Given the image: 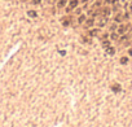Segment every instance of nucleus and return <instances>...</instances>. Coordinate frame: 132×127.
I'll use <instances>...</instances> for the list:
<instances>
[{"mask_svg": "<svg viewBox=\"0 0 132 127\" xmlns=\"http://www.w3.org/2000/svg\"><path fill=\"white\" fill-rule=\"evenodd\" d=\"M117 29H118V23H117V22H113V23L109 26V30H110V32H113V31H117Z\"/></svg>", "mask_w": 132, "mask_h": 127, "instance_id": "13", "label": "nucleus"}, {"mask_svg": "<svg viewBox=\"0 0 132 127\" xmlns=\"http://www.w3.org/2000/svg\"><path fill=\"white\" fill-rule=\"evenodd\" d=\"M109 35H110V32H104L102 35H100V39L105 40V39H108V38H109Z\"/></svg>", "mask_w": 132, "mask_h": 127, "instance_id": "18", "label": "nucleus"}, {"mask_svg": "<svg viewBox=\"0 0 132 127\" xmlns=\"http://www.w3.org/2000/svg\"><path fill=\"white\" fill-rule=\"evenodd\" d=\"M119 36H120V35L118 34L117 31H113V32H110L109 39H110V40H114V42H118V40H119Z\"/></svg>", "mask_w": 132, "mask_h": 127, "instance_id": "10", "label": "nucleus"}, {"mask_svg": "<svg viewBox=\"0 0 132 127\" xmlns=\"http://www.w3.org/2000/svg\"><path fill=\"white\" fill-rule=\"evenodd\" d=\"M105 49H106V52H108V54H111V56H113V54L115 53V48H114V47H111V45H109L108 48H105Z\"/></svg>", "mask_w": 132, "mask_h": 127, "instance_id": "15", "label": "nucleus"}, {"mask_svg": "<svg viewBox=\"0 0 132 127\" xmlns=\"http://www.w3.org/2000/svg\"><path fill=\"white\" fill-rule=\"evenodd\" d=\"M79 1H80L82 4H86V3H88V1H89V0H79Z\"/></svg>", "mask_w": 132, "mask_h": 127, "instance_id": "25", "label": "nucleus"}, {"mask_svg": "<svg viewBox=\"0 0 132 127\" xmlns=\"http://www.w3.org/2000/svg\"><path fill=\"white\" fill-rule=\"evenodd\" d=\"M96 25V20L93 17H91V18H87L86 22H84V26L87 27V29H89V27H93Z\"/></svg>", "mask_w": 132, "mask_h": 127, "instance_id": "8", "label": "nucleus"}, {"mask_svg": "<svg viewBox=\"0 0 132 127\" xmlns=\"http://www.w3.org/2000/svg\"><path fill=\"white\" fill-rule=\"evenodd\" d=\"M118 3H120V0H111V5L113 4H118Z\"/></svg>", "mask_w": 132, "mask_h": 127, "instance_id": "23", "label": "nucleus"}, {"mask_svg": "<svg viewBox=\"0 0 132 127\" xmlns=\"http://www.w3.org/2000/svg\"><path fill=\"white\" fill-rule=\"evenodd\" d=\"M123 21H124V13H122V12H118V13H115L114 22H117V23H122Z\"/></svg>", "mask_w": 132, "mask_h": 127, "instance_id": "7", "label": "nucleus"}, {"mask_svg": "<svg viewBox=\"0 0 132 127\" xmlns=\"http://www.w3.org/2000/svg\"><path fill=\"white\" fill-rule=\"evenodd\" d=\"M111 44V40L110 39H105V40H101V45L104 47V48H108V47Z\"/></svg>", "mask_w": 132, "mask_h": 127, "instance_id": "12", "label": "nucleus"}, {"mask_svg": "<svg viewBox=\"0 0 132 127\" xmlns=\"http://www.w3.org/2000/svg\"><path fill=\"white\" fill-rule=\"evenodd\" d=\"M100 34H101V29H100V27H98V29H91V30H88V32H87V35H89L91 38L100 36Z\"/></svg>", "mask_w": 132, "mask_h": 127, "instance_id": "5", "label": "nucleus"}, {"mask_svg": "<svg viewBox=\"0 0 132 127\" xmlns=\"http://www.w3.org/2000/svg\"><path fill=\"white\" fill-rule=\"evenodd\" d=\"M108 21H109V17H102V16H100V17H98V21H96V25H97L100 29H102L104 26L108 25Z\"/></svg>", "mask_w": 132, "mask_h": 127, "instance_id": "4", "label": "nucleus"}, {"mask_svg": "<svg viewBox=\"0 0 132 127\" xmlns=\"http://www.w3.org/2000/svg\"><path fill=\"white\" fill-rule=\"evenodd\" d=\"M128 54H130V56H132V48L128 49Z\"/></svg>", "mask_w": 132, "mask_h": 127, "instance_id": "26", "label": "nucleus"}, {"mask_svg": "<svg viewBox=\"0 0 132 127\" xmlns=\"http://www.w3.org/2000/svg\"><path fill=\"white\" fill-rule=\"evenodd\" d=\"M86 20H87V16L82 13V14H79V16H78V20H76V21H78V23H79V25H83L84 22H86Z\"/></svg>", "mask_w": 132, "mask_h": 127, "instance_id": "11", "label": "nucleus"}, {"mask_svg": "<svg viewBox=\"0 0 132 127\" xmlns=\"http://www.w3.org/2000/svg\"><path fill=\"white\" fill-rule=\"evenodd\" d=\"M27 16H29V17H32V18H35V17H38V13L35 12V10L30 9V10H27Z\"/></svg>", "mask_w": 132, "mask_h": 127, "instance_id": "14", "label": "nucleus"}, {"mask_svg": "<svg viewBox=\"0 0 132 127\" xmlns=\"http://www.w3.org/2000/svg\"><path fill=\"white\" fill-rule=\"evenodd\" d=\"M101 5H102V1H101V0H97V1H96L95 4L92 5V8H93V9H98Z\"/></svg>", "mask_w": 132, "mask_h": 127, "instance_id": "16", "label": "nucleus"}, {"mask_svg": "<svg viewBox=\"0 0 132 127\" xmlns=\"http://www.w3.org/2000/svg\"><path fill=\"white\" fill-rule=\"evenodd\" d=\"M104 4H105V5H110V4H111V0H104Z\"/></svg>", "mask_w": 132, "mask_h": 127, "instance_id": "22", "label": "nucleus"}, {"mask_svg": "<svg viewBox=\"0 0 132 127\" xmlns=\"http://www.w3.org/2000/svg\"><path fill=\"white\" fill-rule=\"evenodd\" d=\"M111 90L114 91V92H119V91H120V86L119 84H113L111 86Z\"/></svg>", "mask_w": 132, "mask_h": 127, "instance_id": "17", "label": "nucleus"}, {"mask_svg": "<svg viewBox=\"0 0 132 127\" xmlns=\"http://www.w3.org/2000/svg\"><path fill=\"white\" fill-rule=\"evenodd\" d=\"M79 4H80V1H79V0H69L67 7H66L65 12H66V13H70L71 10H74L75 8H78Z\"/></svg>", "mask_w": 132, "mask_h": 127, "instance_id": "1", "label": "nucleus"}, {"mask_svg": "<svg viewBox=\"0 0 132 127\" xmlns=\"http://www.w3.org/2000/svg\"><path fill=\"white\" fill-rule=\"evenodd\" d=\"M71 22H73V18H71V16H65V17L61 18V23H62V26H65V27L70 26Z\"/></svg>", "mask_w": 132, "mask_h": 127, "instance_id": "6", "label": "nucleus"}, {"mask_svg": "<svg viewBox=\"0 0 132 127\" xmlns=\"http://www.w3.org/2000/svg\"><path fill=\"white\" fill-rule=\"evenodd\" d=\"M74 10H75V14H82V8H75Z\"/></svg>", "mask_w": 132, "mask_h": 127, "instance_id": "20", "label": "nucleus"}, {"mask_svg": "<svg viewBox=\"0 0 132 127\" xmlns=\"http://www.w3.org/2000/svg\"><path fill=\"white\" fill-rule=\"evenodd\" d=\"M128 10L132 13V0H131V3H130V8H128Z\"/></svg>", "mask_w": 132, "mask_h": 127, "instance_id": "24", "label": "nucleus"}, {"mask_svg": "<svg viewBox=\"0 0 132 127\" xmlns=\"http://www.w3.org/2000/svg\"><path fill=\"white\" fill-rule=\"evenodd\" d=\"M45 1H47V3H51V1H52V0H45Z\"/></svg>", "mask_w": 132, "mask_h": 127, "instance_id": "27", "label": "nucleus"}, {"mask_svg": "<svg viewBox=\"0 0 132 127\" xmlns=\"http://www.w3.org/2000/svg\"><path fill=\"white\" fill-rule=\"evenodd\" d=\"M128 62V57H120V64H123V65H126V64Z\"/></svg>", "mask_w": 132, "mask_h": 127, "instance_id": "19", "label": "nucleus"}, {"mask_svg": "<svg viewBox=\"0 0 132 127\" xmlns=\"http://www.w3.org/2000/svg\"><path fill=\"white\" fill-rule=\"evenodd\" d=\"M91 1H93V0H91Z\"/></svg>", "mask_w": 132, "mask_h": 127, "instance_id": "28", "label": "nucleus"}, {"mask_svg": "<svg viewBox=\"0 0 132 127\" xmlns=\"http://www.w3.org/2000/svg\"><path fill=\"white\" fill-rule=\"evenodd\" d=\"M67 3H69V0H57L56 5H57L58 9H62V8H65L66 5H67Z\"/></svg>", "mask_w": 132, "mask_h": 127, "instance_id": "9", "label": "nucleus"}, {"mask_svg": "<svg viewBox=\"0 0 132 127\" xmlns=\"http://www.w3.org/2000/svg\"><path fill=\"white\" fill-rule=\"evenodd\" d=\"M100 12H101L100 16H102V17H110L111 16V7L105 5V7L100 8Z\"/></svg>", "mask_w": 132, "mask_h": 127, "instance_id": "3", "label": "nucleus"}, {"mask_svg": "<svg viewBox=\"0 0 132 127\" xmlns=\"http://www.w3.org/2000/svg\"><path fill=\"white\" fill-rule=\"evenodd\" d=\"M131 26H132L131 23H120L119 26H118V29H117V32L119 35H123V34H126V32L130 31Z\"/></svg>", "mask_w": 132, "mask_h": 127, "instance_id": "2", "label": "nucleus"}, {"mask_svg": "<svg viewBox=\"0 0 132 127\" xmlns=\"http://www.w3.org/2000/svg\"><path fill=\"white\" fill-rule=\"evenodd\" d=\"M40 3H42V0H31V4H34V5H38Z\"/></svg>", "mask_w": 132, "mask_h": 127, "instance_id": "21", "label": "nucleus"}]
</instances>
